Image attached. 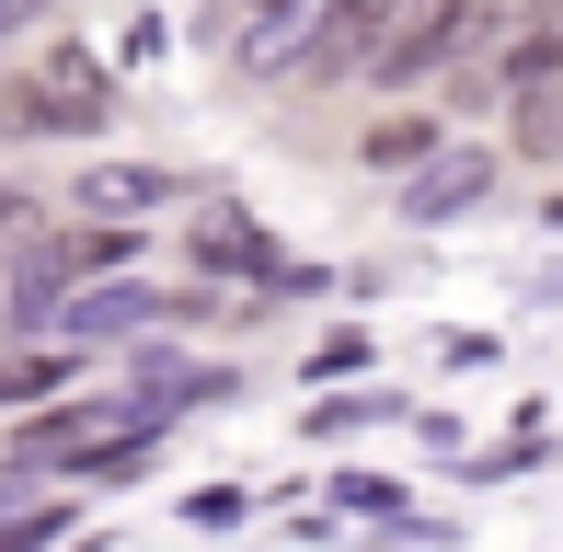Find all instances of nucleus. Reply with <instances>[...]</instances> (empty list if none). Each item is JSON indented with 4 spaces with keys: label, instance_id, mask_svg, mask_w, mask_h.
<instances>
[{
    "label": "nucleus",
    "instance_id": "nucleus-1",
    "mask_svg": "<svg viewBox=\"0 0 563 552\" xmlns=\"http://www.w3.org/2000/svg\"><path fill=\"white\" fill-rule=\"evenodd\" d=\"M115 104L126 92H115V69L92 58V46H46V58L0 92V139H104Z\"/></svg>",
    "mask_w": 563,
    "mask_h": 552
},
{
    "label": "nucleus",
    "instance_id": "nucleus-2",
    "mask_svg": "<svg viewBox=\"0 0 563 552\" xmlns=\"http://www.w3.org/2000/svg\"><path fill=\"white\" fill-rule=\"evenodd\" d=\"M495 23H506V0H402V23H391V46L368 58V81L379 92L449 81V69H472L483 46H495Z\"/></svg>",
    "mask_w": 563,
    "mask_h": 552
},
{
    "label": "nucleus",
    "instance_id": "nucleus-3",
    "mask_svg": "<svg viewBox=\"0 0 563 552\" xmlns=\"http://www.w3.org/2000/svg\"><path fill=\"white\" fill-rule=\"evenodd\" d=\"M185 265H196V276H253V288H334L322 265H288V254H276V242L242 219V208H230V196H208V208H196Z\"/></svg>",
    "mask_w": 563,
    "mask_h": 552
},
{
    "label": "nucleus",
    "instance_id": "nucleus-4",
    "mask_svg": "<svg viewBox=\"0 0 563 552\" xmlns=\"http://www.w3.org/2000/svg\"><path fill=\"white\" fill-rule=\"evenodd\" d=\"M391 23H402V0H322L311 35H299V58H288V81H368V58L391 46Z\"/></svg>",
    "mask_w": 563,
    "mask_h": 552
},
{
    "label": "nucleus",
    "instance_id": "nucleus-5",
    "mask_svg": "<svg viewBox=\"0 0 563 552\" xmlns=\"http://www.w3.org/2000/svg\"><path fill=\"white\" fill-rule=\"evenodd\" d=\"M495 150H483V139H438V150H426V162H415V185H402V219H415V231H449V219H472L483 208V196H495Z\"/></svg>",
    "mask_w": 563,
    "mask_h": 552
},
{
    "label": "nucleus",
    "instance_id": "nucleus-6",
    "mask_svg": "<svg viewBox=\"0 0 563 552\" xmlns=\"http://www.w3.org/2000/svg\"><path fill=\"white\" fill-rule=\"evenodd\" d=\"M322 0H230V58H242V81H276V69L299 58V35H311Z\"/></svg>",
    "mask_w": 563,
    "mask_h": 552
},
{
    "label": "nucleus",
    "instance_id": "nucleus-7",
    "mask_svg": "<svg viewBox=\"0 0 563 552\" xmlns=\"http://www.w3.org/2000/svg\"><path fill=\"white\" fill-rule=\"evenodd\" d=\"M173 196L185 185H173L162 162H81L69 173V208L81 219H150V208H173Z\"/></svg>",
    "mask_w": 563,
    "mask_h": 552
},
{
    "label": "nucleus",
    "instance_id": "nucleus-8",
    "mask_svg": "<svg viewBox=\"0 0 563 552\" xmlns=\"http://www.w3.org/2000/svg\"><path fill=\"white\" fill-rule=\"evenodd\" d=\"M58 322H69V334H81V345H104V334H150V322H162V299H150L139 276L115 265V276H81V288H69V311H58Z\"/></svg>",
    "mask_w": 563,
    "mask_h": 552
},
{
    "label": "nucleus",
    "instance_id": "nucleus-9",
    "mask_svg": "<svg viewBox=\"0 0 563 552\" xmlns=\"http://www.w3.org/2000/svg\"><path fill=\"white\" fill-rule=\"evenodd\" d=\"M81 368H92L81 345H35V334H23L12 357H0V415H35V404H58V391L81 380Z\"/></svg>",
    "mask_w": 563,
    "mask_h": 552
},
{
    "label": "nucleus",
    "instance_id": "nucleus-10",
    "mask_svg": "<svg viewBox=\"0 0 563 552\" xmlns=\"http://www.w3.org/2000/svg\"><path fill=\"white\" fill-rule=\"evenodd\" d=\"M529 81H563V12H552V23H529V35L495 58V92H529Z\"/></svg>",
    "mask_w": 563,
    "mask_h": 552
},
{
    "label": "nucleus",
    "instance_id": "nucleus-11",
    "mask_svg": "<svg viewBox=\"0 0 563 552\" xmlns=\"http://www.w3.org/2000/svg\"><path fill=\"white\" fill-rule=\"evenodd\" d=\"M518 104V150L529 162H563V81H529V92H506Z\"/></svg>",
    "mask_w": 563,
    "mask_h": 552
},
{
    "label": "nucleus",
    "instance_id": "nucleus-12",
    "mask_svg": "<svg viewBox=\"0 0 563 552\" xmlns=\"http://www.w3.org/2000/svg\"><path fill=\"white\" fill-rule=\"evenodd\" d=\"M449 472H460V484H518V472H541V438H529V426H518V438L472 449V461H449Z\"/></svg>",
    "mask_w": 563,
    "mask_h": 552
},
{
    "label": "nucleus",
    "instance_id": "nucleus-13",
    "mask_svg": "<svg viewBox=\"0 0 563 552\" xmlns=\"http://www.w3.org/2000/svg\"><path fill=\"white\" fill-rule=\"evenodd\" d=\"M426 150H438V139H426V115H379V128H368V173H415Z\"/></svg>",
    "mask_w": 563,
    "mask_h": 552
},
{
    "label": "nucleus",
    "instance_id": "nucleus-14",
    "mask_svg": "<svg viewBox=\"0 0 563 552\" xmlns=\"http://www.w3.org/2000/svg\"><path fill=\"white\" fill-rule=\"evenodd\" d=\"M379 415H391V404H379V391H334V404L311 415V438H345V426H379Z\"/></svg>",
    "mask_w": 563,
    "mask_h": 552
},
{
    "label": "nucleus",
    "instance_id": "nucleus-15",
    "mask_svg": "<svg viewBox=\"0 0 563 552\" xmlns=\"http://www.w3.org/2000/svg\"><path fill=\"white\" fill-rule=\"evenodd\" d=\"M541 231H552V242H563V196H541Z\"/></svg>",
    "mask_w": 563,
    "mask_h": 552
},
{
    "label": "nucleus",
    "instance_id": "nucleus-16",
    "mask_svg": "<svg viewBox=\"0 0 563 552\" xmlns=\"http://www.w3.org/2000/svg\"><path fill=\"white\" fill-rule=\"evenodd\" d=\"M12 219H23V208H12V185H0V231H12Z\"/></svg>",
    "mask_w": 563,
    "mask_h": 552
},
{
    "label": "nucleus",
    "instance_id": "nucleus-17",
    "mask_svg": "<svg viewBox=\"0 0 563 552\" xmlns=\"http://www.w3.org/2000/svg\"><path fill=\"white\" fill-rule=\"evenodd\" d=\"M12 23H23V0H0V35H12Z\"/></svg>",
    "mask_w": 563,
    "mask_h": 552
},
{
    "label": "nucleus",
    "instance_id": "nucleus-18",
    "mask_svg": "<svg viewBox=\"0 0 563 552\" xmlns=\"http://www.w3.org/2000/svg\"><path fill=\"white\" fill-rule=\"evenodd\" d=\"M552 12H563V0H552Z\"/></svg>",
    "mask_w": 563,
    "mask_h": 552
}]
</instances>
